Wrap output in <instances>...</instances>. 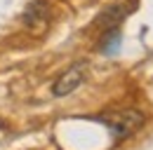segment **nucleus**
<instances>
[{"instance_id": "5", "label": "nucleus", "mask_w": 153, "mask_h": 150, "mask_svg": "<svg viewBox=\"0 0 153 150\" xmlns=\"http://www.w3.org/2000/svg\"><path fill=\"white\" fill-rule=\"evenodd\" d=\"M118 45H120V31H118V28L106 31V35L101 40V52H104V54H113L115 49H118Z\"/></svg>"}, {"instance_id": "1", "label": "nucleus", "mask_w": 153, "mask_h": 150, "mask_svg": "<svg viewBox=\"0 0 153 150\" xmlns=\"http://www.w3.org/2000/svg\"><path fill=\"white\" fill-rule=\"evenodd\" d=\"M99 122H104L111 134H113L115 138H127V136H132L137 129H141L144 127V122H146V117H144V112L137 110V108H123V110H108L104 112V115H99L97 117Z\"/></svg>"}, {"instance_id": "4", "label": "nucleus", "mask_w": 153, "mask_h": 150, "mask_svg": "<svg viewBox=\"0 0 153 150\" xmlns=\"http://www.w3.org/2000/svg\"><path fill=\"white\" fill-rule=\"evenodd\" d=\"M47 19H50V5H47L45 0H33V2H28V7L24 10V24H26V26L38 28V26H45V24H47Z\"/></svg>"}, {"instance_id": "2", "label": "nucleus", "mask_w": 153, "mask_h": 150, "mask_svg": "<svg viewBox=\"0 0 153 150\" xmlns=\"http://www.w3.org/2000/svg\"><path fill=\"white\" fill-rule=\"evenodd\" d=\"M137 7H139V0H115V2H111L108 7H104L97 14L94 26L104 28V31H113V28H118L125 21V17L132 14Z\"/></svg>"}, {"instance_id": "3", "label": "nucleus", "mask_w": 153, "mask_h": 150, "mask_svg": "<svg viewBox=\"0 0 153 150\" xmlns=\"http://www.w3.org/2000/svg\"><path fill=\"white\" fill-rule=\"evenodd\" d=\"M85 71H87V66H85L82 61H80V63H73L68 71H64V73L57 77L54 87H52L54 96H68L71 92H76L78 87L82 85V80H85Z\"/></svg>"}]
</instances>
